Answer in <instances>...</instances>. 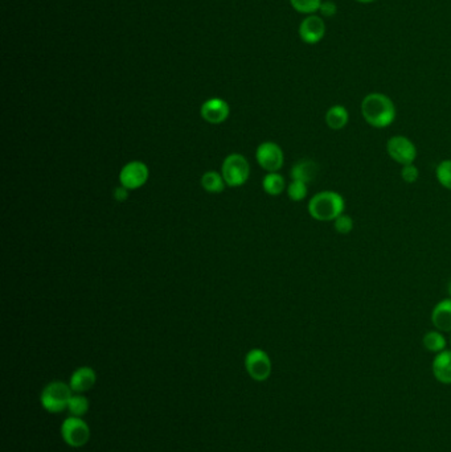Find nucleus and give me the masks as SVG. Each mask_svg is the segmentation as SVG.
<instances>
[{
  "mask_svg": "<svg viewBox=\"0 0 451 452\" xmlns=\"http://www.w3.org/2000/svg\"><path fill=\"white\" fill-rule=\"evenodd\" d=\"M361 116L374 129L389 127L397 116L393 101L383 93H370L361 101Z\"/></svg>",
  "mask_w": 451,
  "mask_h": 452,
  "instance_id": "nucleus-1",
  "label": "nucleus"
},
{
  "mask_svg": "<svg viewBox=\"0 0 451 452\" xmlns=\"http://www.w3.org/2000/svg\"><path fill=\"white\" fill-rule=\"evenodd\" d=\"M308 213L317 221H335L345 213L343 196L333 191H323L311 197L308 201Z\"/></svg>",
  "mask_w": 451,
  "mask_h": 452,
  "instance_id": "nucleus-2",
  "label": "nucleus"
},
{
  "mask_svg": "<svg viewBox=\"0 0 451 452\" xmlns=\"http://www.w3.org/2000/svg\"><path fill=\"white\" fill-rule=\"evenodd\" d=\"M72 388L61 381L48 384L41 393V403L49 413H60L67 409L72 398Z\"/></svg>",
  "mask_w": 451,
  "mask_h": 452,
  "instance_id": "nucleus-3",
  "label": "nucleus"
},
{
  "mask_svg": "<svg viewBox=\"0 0 451 452\" xmlns=\"http://www.w3.org/2000/svg\"><path fill=\"white\" fill-rule=\"evenodd\" d=\"M249 173H251L249 163L246 157L239 154L226 156L221 166V175L224 178L226 185L233 188L244 185L249 179Z\"/></svg>",
  "mask_w": 451,
  "mask_h": 452,
  "instance_id": "nucleus-4",
  "label": "nucleus"
},
{
  "mask_svg": "<svg viewBox=\"0 0 451 452\" xmlns=\"http://www.w3.org/2000/svg\"><path fill=\"white\" fill-rule=\"evenodd\" d=\"M386 153L392 160H395L401 166L413 164L417 157V148L414 143L411 142L409 138L402 135L392 137L386 142Z\"/></svg>",
  "mask_w": 451,
  "mask_h": 452,
  "instance_id": "nucleus-5",
  "label": "nucleus"
},
{
  "mask_svg": "<svg viewBox=\"0 0 451 452\" xmlns=\"http://www.w3.org/2000/svg\"><path fill=\"white\" fill-rule=\"evenodd\" d=\"M61 435L68 446L79 449L88 443L90 438V428L77 416H70L61 426Z\"/></svg>",
  "mask_w": 451,
  "mask_h": 452,
  "instance_id": "nucleus-6",
  "label": "nucleus"
},
{
  "mask_svg": "<svg viewBox=\"0 0 451 452\" xmlns=\"http://www.w3.org/2000/svg\"><path fill=\"white\" fill-rule=\"evenodd\" d=\"M255 159L260 167L267 172H278L285 162L282 148L274 142L261 143L255 151Z\"/></svg>",
  "mask_w": 451,
  "mask_h": 452,
  "instance_id": "nucleus-7",
  "label": "nucleus"
},
{
  "mask_svg": "<svg viewBox=\"0 0 451 452\" xmlns=\"http://www.w3.org/2000/svg\"><path fill=\"white\" fill-rule=\"evenodd\" d=\"M245 366L253 380L262 382L271 375V361L262 349H252L245 357Z\"/></svg>",
  "mask_w": 451,
  "mask_h": 452,
  "instance_id": "nucleus-8",
  "label": "nucleus"
},
{
  "mask_svg": "<svg viewBox=\"0 0 451 452\" xmlns=\"http://www.w3.org/2000/svg\"><path fill=\"white\" fill-rule=\"evenodd\" d=\"M150 171L145 163L142 162H130L123 169H120V185L130 189H138L143 187L148 180Z\"/></svg>",
  "mask_w": 451,
  "mask_h": 452,
  "instance_id": "nucleus-9",
  "label": "nucleus"
},
{
  "mask_svg": "<svg viewBox=\"0 0 451 452\" xmlns=\"http://www.w3.org/2000/svg\"><path fill=\"white\" fill-rule=\"evenodd\" d=\"M326 24L322 17L317 15H308L299 26V36L306 44L314 45L324 38Z\"/></svg>",
  "mask_w": 451,
  "mask_h": 452,
  "instance_id": "nucleus-10",
  "label": "nucleus"
},
{
  "mask_svg": "<svg viewBox=\"0 0 451 452\" xmlns=\"http://www.w3.org/2000/svg\"><path fill=\"white\" fill-rule=\"evenodd\" d=\"M200 113L205 122L220 125L229 116V106L221 98H211L203 104Z\"/></svg>",
  "mask_w": 451,
  "mask_h": 452,
  "instance_id": "nucleus-11",
  "label": "nucleus"
},
{
  "mask_svg": "<svg viewBox=\"0 0 451 452\" xmlns=\"http://www.w3.org/2000/svg\"><path fill=\"white\" fill-rule=\"evenodd\" d=\"M97 381V375L92 368L81 366L73 372L70 377V388L74 393H85L93 388Z\"/></svg>",
  "mask_w": 451,
  "mask_h": 452,
  "instance_id": "nucleus-12",
  "label": "nucleus"
},
{
  "mask_svg": "<svg viewBox=\"0 0 451 452\" xmlns=\"http://www.w3.org/2000/svg\"><path fill=\"white\" fill-rule=\"evenodd\" d=\"M432 322L439 332H451V299H443L432 311Z\"/></svg>",
  "mask_w": 451,
  "mask_h": 452,
  "instance_id": "nucleus-13",
  "label": "nucleus"
},
{
  "mask_svg": "<svg viewBox=\"0 0 451 452\" xmlns=\"http://www.w3.org/2000/svg\"><path fill=\"white\" fill-rule=\"evenodd\" d=\"M433 375L438 382L451 385V350H442L433 360Z\"/></svg>",
  "mask_w": 451,
  "mask_h": 452,
  "instance_id": "nucleus-14",
  "label": "nucleus"
},
{
  "mask_svg": "<svg viewBox=\"0 0 451 452\" xmlns=\"http://www.w3.org/2000/svg\"><path fill=\"white\" fill-rule=\"evenodd\" d=\"M318 164L311 159H302L292 166L290 175L292 180L303 181L306 184L315 180L318 176Z\"/></svg>",
  "mask_w": 451,
  "mask_h": 452,
  "instance_id": "nucleus-15",
  "label": "nucleus"
},
{
  "mask_svg": "<svg viewBox=\"0 0 451 452\" xmlns=\"http://www.w3.org/2000/svg\"><path fill=\"white\" fill-rule=\"evenodd\" d=\"M349 120L348 110L342 104H333L326 113V123L333 131L345 129Z\"/></svg>",
  "mask_w": 451,
  "mask_h": 452,
  "instance_id": "nucleus-16",
  "label": "nucleus"
},
{
  "mask_svg": "<svg viewBox=\"0 0 451 452\" xmlns=\"http://www.w3.org/2000/svg\"><path fill=\"white\" fill-rule=\"evenodd\" d=\"M201 185L209 194H220L226 188V181L223 175L214 171H208L201 176Z\"/></svg>",
  "mask_w": 451,
  "mask_h": 452,
  "instance_id": "nucleus-17",
  "label": "nucleus"
},
{
  "mask_svg": "<svg viewBox=\"0 0 451 452\" xmlns=\"http://www.w3.org/2000/svg\"><path fill=\"white\" fill-rule=\"evenodd\" d=\"M262 188L270 196H279L286 189V182L277 172H269L262 180Z\"/></svg>",
  "mask_w": 451,
  "mask_h": 452,
  "instance_id": "nucleus-18",
  "label": "nucleus"
},
{
  "mask_svg": "<svg viewBox=\"0 0 451 452\" xmlns=\"http://www.w3.org/2000/svg\"><path fill=\"white\" fill-rule=\"evenodd\" d=\"M425 349L433 353H439L446 348V338L439 331H429L422 338Z\"/></svg>",
  "mask_w": 451,
  "mask_h": 452,
  "instance_id": "nucleus-19",
  "label": "nucleus"
},
{
  "mask_svg": "<svg viewBox=\"0 0 451 452\" xmlns=\"http://www.w3.org/2000/svg\"><path fill=\"white\" fill-rule=\"evenodd\" d=\"M68 409L72 414V416L81 418L82 415H85L89 410V400L86 397L80 396V394L72 396V398L69 400V405H68Z\"/></svg>",
  "mask_w": 451,
  "mask_h": 452,
  "instance_id": "nucleus-20",
  "label": "nucleus"
},
{
  "mask_svg": "<svg viewBox=\"0 0 451 452\" xmlns=\"http://www.w3.org/2000/svg\"><path fill=\"white\" fill-rule=\"evenodd\" d=\"M290 3L296 13L314 15L320 10L323 1L322 0H290Z\"/></svg>",
  "mask_w": 451,
  "mask_h": 452,
  "instance_id": "nucleus-21",
  "label": "nucleus"
},
{
  "mask_svg": "<svg viewBox=\"0 0 451 452\" xmlns=\"http://www.w3.org/2000/svg\"><path fill=\"white\" fill-rule=\"evenodd\" d=\"M436 178L443 188L451 191V159L442 160L438 164L436 169Z\"/></svg>",
  "mask_w": 451,
  "mask_h": 452,
  "instance_id": "nucleus-22",
  "label": "nucleus"
},
{
  "mask_svg": "<svg viewBox=\"0 0 451 452\" xmlns=\"http://www.w3.org/2000/svg\"><path fill=\"white\" fill-rule=\"evenodd\" d=\"M307 192H308V188H307V184L303 181L292 180L287 185V196L292 201H295V203L305 200Z\"/></svg>",
  "mask_w": 451,
  "mask_h": 452,
  "instance_id": "nucleus-23",
  "label": "nucleus"
},
{
  "mask_svg": "<svg viewBox=\"0 0 451 452\" xmlns=\"http://www.w3.org/2000/svg\"><path fill=\"white\" fill-rule=\"evenodd\" d=\"M333 228L339 234H349L354 229V220L348 215H340L336 220L333 221Z\"/></svg>",
  "mask_w": 451,
  "mask_h": 452,
  "instance_id": "nucleus-24",
  "label": "nucleus"
},
{
  "mask_svg": "<svg viewBox=\"0 0 451 452\" xmlns=\"http://www.w3.org/2000/svg\"><path fill=\"white\" fill-rule=\"evenodd\" d=\"M401 178L402 180L405 181L406 184H413L418 180L420 178V171L414 166V164H408V166H402L401 169Z\"/></svg>",
  "mask_w": 451,
  "mask_h": 452,
  "instance_id": "nucleus-25",
  "label": "nucleus"
},
{
  "mask_svg": "<svg viewBox=\"0 0 451 452\" xmlns=\"http://www.w3.org/2000/svg\"><path fill=\"white\" fill-rule=\"evenodd\" d=\"M319 11H320V13H322L323 16H326V17H331V16H333L335 13H338V7H336V4H335L333 1L327 0V1H323V3H322Z\"/></svg>",
  "mask_w": 451,
  "mask_h": 452,
  "instance_id": "nucleus-26",
  "label": "nucleus"
},
{
  "mask_svg": "<svg viewBox=\"0 0 451 452\" xmlns=\"http://www.w3.org/2000/svg\"><path fill=\"white\" fill-rule=\"evenodd\" d=\"M114 198L117 200V201H125V200H127L129 198V189L127 188H125V187H118V188H116L114 189Z\"/></svg>",
  "mask_w": 451,
  "mask_h": 452,
  "instance_id": "nucleus-27",
  "label": "nucleus"
},
{
  "mask_svg": "<svg viewBox=\"0 0 451 452\" xmlns=\"http://www.w3.org/2000/svg\"><path fill=\"white\" fill-rule=\"evenodd\" d=\"M355 1L361 3V4H370V3H373V1H376V0H355Z\"/></svg>",
  "mask_w": 451,
  "mask_h": 452,
  "instance_id": "nucleus-28",
  "label": "nucleus"
},
{
  "mask_svg": "<svg viewBox=\"0 0 451 452\" xmlns=\"http://www.w3.org/2000/svg\"><path fill=\"white\" fill-rule=\"evenodd\" d=\"M448 293H449V295H450L451 297V281L449 282V284H448Z\"/></svg>",
  "mask_w": 451,
  "mask_h": 452,
  "instance_id": "nucleus-29",
  "label": "nucleus"
},
{
  "mask_svg": "<svg viewBox=\"0 0 451 452\" xmlns=\"http://www.w3.org/2000/svg\"><path fill=\"white\" fill-rule=\"evenodd\" d=\"M450 343H451V338H450Z\"/></svg>",
  "mask_w": 451,
  "mask_h": 452,
  "instance_id": "nucleus-30",
  "label": "nucleus"
}]
</instances>
